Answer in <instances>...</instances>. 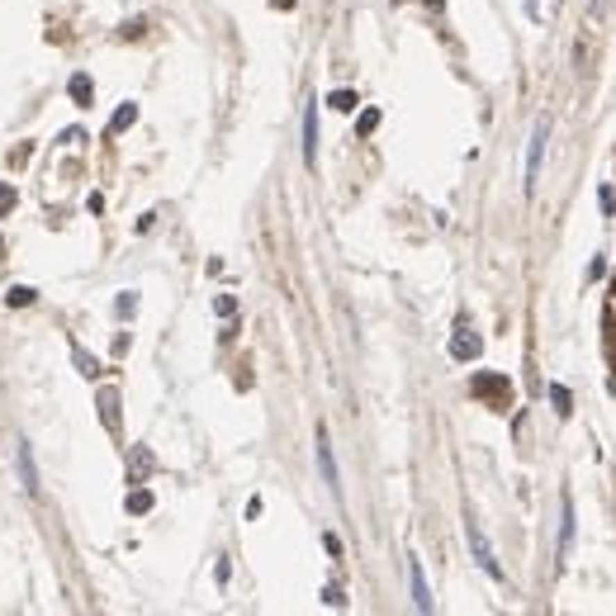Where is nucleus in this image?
<instances>
[{
	"mask_svg": "<svg viewBox=\"0 0 616 616\" xmlns=\"http://www.w3.org/2000/svg\"><path fill=\"white\" fill-rule=\"evenodd\" d=\"M214 313H218V318H233V313H238L233 294H218V299H214Z\"/></svg>",
	"mask_w": 616,
	"mask_h": 616,
	"instance_id": "21",
	"label": "nucleus"
},
{
	"mask_svg": "<svg viewBox=\"0 0 616 616\" xmlns=\"http://www.w3.org/2000/svg\"><path fill=\"white\" fill-rule=\"evenodd\" d=\"M72 360L81 365V375H85V379H95V375H100V360H95V356H85L81 347H72Z\"/></svg>",
	"mask_w": 616,
	"mask_h": 616,
	"instance_id": "16",
	"label": "nucleus"
},
{
	"mask_svg": "<svg viewBox=\"0 0 616 616\" xmlns=\"http://www.w3.org/2000/svg\"><path fill=\"white\" fill-rule=\"evenodd\" d=\"M469 550H474V560L483 564V574H488V578H503V564L493 560V545H488V536H483L479 526H469Z\"/></svg>",
	"mask_w": 616,
	"mask_h": 616,
	"instance_id": "3",
	"label": "nucleus"
},
{
	"mask_svg": "<svg viewBox=\"0 0 616 616\" xmlns=\"http://www.w3.org/2000/svg\"><path fill=\"white\" fill-rule=\"evenodd\" d=\"M318 465H322V479L337 488V465H332V451H327V436L318 431Z\"/></svg>",
	"mask_w": 616,
	"mask_h": 616,
	"instance_id": "12",
	"label": "nucleus"
},
{
	"mask_svg": "<svg viewBox=\"0 0 616 616\" xmlns=\"http://www.w3.org/2000/svg\"><path fill=\"white\" fill-rule=\"evenodd\" d=\"M375 128H379V109H365V114L356 119V133L365 138V133H375Z\"/></svg>",
	"mask_w": 616,
	"mask_h": 616,
	"instance_id": "19",
	"label": "nucleus"
},
{
	"mask_svg": "<svg viewBox=\"0 0 616 616\" xmlns=\"http://www.w3.org/2000/svg\"><path fill=\"white\" fill-rule=\"evenodd\" d=\"M597 204H602V214H616V194H612V190H602V194H597Z\"/></svg>",
	"mask_w": 616,
	"mask_h": 616,
	"instance_id": "25",
	"label": "nucleus"
},
{
	"mask_svg": "<svg viewBox=\"0 0 616 616\" xmlns=\"http://www.w3.org/2000/svg\"><path fill=\"white\" fill-rule=\"evenodd\" d=\"M327 105L337 109V114H351V109H356V95H351V90H332V95H327Z\"/></svg>",
	"mask_w": 616,
	"mask_h": 616,
	"instance_id": "17",
	"label": "nucleus"
},
{
	"mask_svg": "<svg viewBox=\"0 0 616 616\" xmlns=\"http://www.w3.org/2000/svg\"><path fill=\"white\" fill-rule=\"evenodd\" d=\"M303 161H318V105L303 109Z\"/></svg>",
	"mask_w": 616,
	"mask_h": 616,
	"instance_id": "6",
	"label": "nucleus"
},
{
	"mask_svg": "<svg viewBox=\"0 0 616 616\" xmlns=\"http://www.w3.org/2000/svg\"><path fill=\"white\" fill-rule=\"evenodd\" d=\"M133 308H138V299H133V294H119V303H114V313H119V318H128Z\"/></svg>",
	"mask_w": 616,
	"mask_h": 616,
	"instance_id": "23",
	"label": "nucleus"
},
{
	"mask_svg": "<svg viewBox=\"0 0 616 616\" xmlns=\"http://www.w3.org/2000/svg\"><path fill=\"white\" fill-rule=\"evenodd\" d=\"M526 15H531V19H540V0H526Z\"/></svg>",
	"mask_w": 616,
	"mask_h": 616,
	"instance_id": "26",
	"label": "nucleus"
},
{
	"mask_svg": "<svg viewBox=\"0 0 616 616\" xmlns=\"http://www.w3.org/2000/svg\"><path fill=\"white\" fill-rule=\"evenodd\" d=\"M10 209H15V185H5V181H0V218L10 214Z\"/></svg>",
	"mask_w": 616,
	"mask_h": 616,
	"instance_id": "22",
	"label": "nucleus"
},
{
	"mask_svg": "<svg viewBox=\"0 0 616 616\" xmlns=\"http://www.w3.org/2000/svg\"><path fill=\"white\" fill-rule=\"evenodd\" d=\"M5 303H10V308H24V303H33V290H28V285H15V290L5 294Z\"/></svg>",
	"mask_w": 616,
	"mask_h": 616,
	"instance_id": "18",
	"label": "nucleus"
},
{
	"mask_svg": "<svg viewBox=\"0 0 616 616\" xmlns=\"http://www.w3.org/2000/svg\"><path fill=\"white\" fill-rule=\"evenodd\" d=\"M427 5H441V0H427Z\"/></svg>",
	"mask_w": 616,
	"mask_h": 616,
	"instance_id": "29",
	"label": "nucleus"
},
{
	"mask_svg": "<svg viewBox=\"0 0 616 616\" xmlns=\"http://www.w3.org/2000/svg\"><path fill=\"white\" fill-rule=\"evenodd\" d=\"M408 574H413V602H417L422 612H431V592H427V578H422V564L413 560V564H408Z\"/></svg>",
	"mask_w": 616,
	"mask_h": 616,
	"instance_id": "8",
	"label": "nucleus"
},
{
	"mask_svg": "<svg viewBox=\"0 0 616 616\" xmlns=\"http://www.w3.org/2000/svg\"><path fill=\"white\" fill-rule=\"evenodd\" d=\"M479 351H483L479 332H469V327L460 322V327H456V337H451V356H456V360H479Z\"/></svg>",
	"mask_w": 616,
	"mask_h": 616,
	"instance_id": "4",
	"label": "nucleus"
},
{
	"mask_svg": "<svg viewBox=\"0 0 616 616\" xmlns=\"http://www.w3.org/2000/svg\"><path fill=\"white\" fill-rule=\"evenodd\" d=\"M550 403H555V413H560V417L574 413V394H569L564 384H550Z\"/></svg>",
	"mask_w": 616,
	"mask_h": 616,
	"instance_id": "15",
	"label": "nucleus"
},
{
	"mask_svg": "<svg viewBox=\"0 0 616 616\" xmlns=\"http://www.w3.org/2000/svg\"><path fill=\"white\" fill-rule=\"evenodd\" d=\"M19 469H24V488H38V474H33V460H28V451H19Z\"/></svg>",
	"mask_w": 616,
	"mask_h": 616,
	"instance_id": "20",
	"label": "nucleus"
},
{
	"mask_svg": "<svg viewBox=\"0 0 616 616\" xmlns=\"http://www.w3.org/2000/svg\"><path fill=\"white\" fill-rule=\"evenodd\" d=\"M270 5H275V10H294V0H270Z\"/></svg>",
	"mask_w": 616,
	"mask_h": 616,
	"instance_id": "27",
	"label": "nucleus"
},
{
	"mask_svg": "<svg viewBox=\"0 0 616 616\" xmlns=\"http://www.w3.org/2000/svg\"><path fill=\"white\" fill-rule=\"evenodd\" d=\"M555 5H560V0H555Z\"/></svg>",
	"mask_w": 616,
	"mask_h": 616,
	"instance_id": "31",
	"label": "nucleus"
},
{
	"mask_svg": "<svg viewBox=\"0 0 616 616\" xmlns=\"http://www.w3.org/2000/svg\"><path fill=\"white\" fill-rule=\"evenodd\" d=\"M124 508L133 512V517H142V512H152V493H147V488H133V493L124 498Z\"/></svg>",
	"mask_w": 616,
	"mask_h": 616,
	"instance_id": "13",
	"label": "nucleus"
},
{
	"mask_svg": "<svg viewBox=\"0 0 616 616\" xmlns=\"http://www.w3.org/2000/svg\"><path fill=\"white\" fill-rule=\"evenodd\" d=\"M602 332H607V360H612V375H616V275H612V290H607V313H602Z\"/></svg>",
	"mask_w": 616,
	"mask_h": 616,
	"instance_id": "5",
	"label": "nucleus"
},
{
	"mask_svg": "<svg viewBox=\"0 0 616 616\" xmlns=\"http://www.w3.org/2000/svg\"><path fill=\"white\" fill-rule=\"evenodd\" d=\"M469 389H474V399H483L488 408H508V403H512V379L508 375H493V370H479Z\"/></svg>",
	"mask_w": 616,
	"mask_h": 616,
	"instance_id": "1",
	"label": "nucleus"
},
{
	"mask_svg": "<svg viewBox=\"0 0 616 616\" xmlns=\"http://www.w3.org/2000/svg\"><path fill=\"white\" fill-rule=\"evenodd\" d=\"M100 417H105V431H109V436H119V389H114V384L100 389Z\"/></svg>",
	"mask_w": 616,
	"mask_h": 616,
	"instance_id": "7",
	"label": "nucleus"
},
{
	"mask_svg": "<svg viewBox=\"0 0 616 616\" xmlns=\"http://www.w3.org/2000/svg\"><path fill=\"white\" fill-rule=\"evenodd\" d=\"M545 142H550V119H536V133H531V147H526V190L536 185L540 161H545Z\"/></svg>",
	"mask_w": 616,
	"mask_h": 616,
	"instance_id": "2",
	"label": "nucleus"
},
{
	"mask_svg": "<svg viewBox=\"0 0 616 616\" xmlns=\"http://www.w3.org/2000/svg\"><path fill=\"white\" fill-rule=\"evenodd\" d=\"M138 124V105H119V114L109 119V138H119L124 128H133Z\"/></svg>",
	"mask_w": 616,
	"mask_h": 616,
	"instance_id": "10",
	"label": "nucleus"
},
{
	"mask_svg": "<svg viewBox=\"0 0 616 616\" xmlns=\"http://www.w3.org/2000/svg\"><path fill=\"white\" fill-rule=\"evenodd\" d=\"M569 545H574V503L564 498V526H560V555H569Z\"/></svg>",
	"mask_w": 616,
	"mask_h": 616,
	"instance_id": "14",
	"label": "nucleus"
},
{
	"mask_svg": "<svg viewBox=\"0 0 616 616\" xmlns=\"http://www.w3.org/2000/svg\"><path fill=\"white\" fill-rule=\"evenodd\" d=\"M0 247H5V238H0Z\"/></svg>",
	"mask_w": 616,
	"mask_h": 616,
	"instance_id": "30",
	"label": "nucleus"
},
{
	"mask_svg": "<svg viewBox=\"0 0 616 616\" xmlns=\"http://www.w3.org/2000/svg\"><path fill=\"white\" fill-rule=\"evenodd\" d=\"M67 90H72V100H76V105H90V100H95V85H90L85 72H76V76L67 81Z\"/></svg>",
	"mask_w": 616,
	"mask_h": 616,
	"instance_id": "9",
	"label": "nucleus"
},
{
	"mask_svg": "<svg viewBox=\"0 0 616 616\" xmlns=\"http://www.w3.org/2000/svg\"><path fill=\"white\" fill-rule=\"evenodd\" d=\"M602 5H607V0H592V10H602Z\"/></svg>",
	"mask_w": 616,
	"mask_h": 616,
	"instance_id": "28",
	"label": "nucleus"
},
{
	"mask_svg": "<svg viewBox=\"0 0 616 616\" xmlns=\"http://www.w3.org/2000/svg\"><path fill=\"white\" fill-rule=\"evenodd\" d=\"M322 602H332V607H342L347 597H342V588H337V583H327V588H322Z\"/></svg>",
	"mask_w": 616,
	"mask_h": 616,
	"instance_id": "24",
	"label": "nucleus"
},
{
	"mask_svg": "<svg viewBox=\"0 0 616 616\" xmlns=\"http://www.w3.org/2000/svg\"><path fill=\"white\" fill-rule=\"evenodd\" d=\"M147 469H152V451H142V446H138L133 456H128V479L142 483V474H147Z\"/></svg>",
	"mask_w": 616,
	"mask_h": 616,
	"instance_id": "11",
	"label": "nucleus"
}]
</instances>
